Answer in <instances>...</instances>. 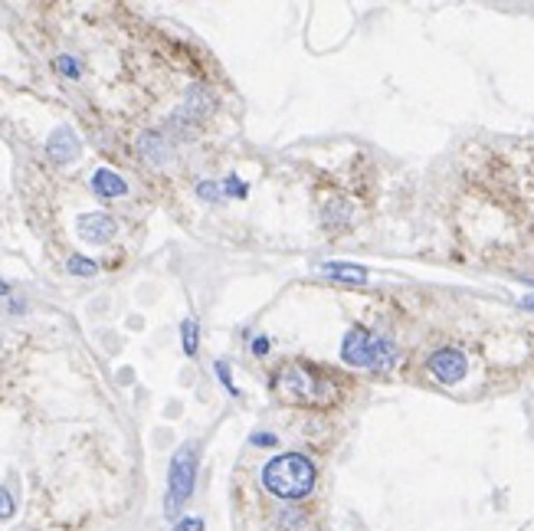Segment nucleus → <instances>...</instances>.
Instances as JSON below:
<instances>
[{
	"instance_id": "1",
	"label": "nucleus",
	"mask_w": 534,
	"mask_h": 531,
	"mask_svg": "<svg viewBox=\"0 0 534 531\" xmlns=\"http://www.w3.org/2000/svg\"><path fill=\"white\" fill-rule=\"evenodd\" d=\"M262 486L279 499H305L315 488V463L302 453H282L262 469Z\"/></svg>"
},
{
	"instance_id": "2",
	"label": "nucleus",
	"mask_w": 534,
	"mask_h": 531,
	"mask_svg": "<svg viewBox=\"0 0 534 531\" xmlns=\"http://www.w3.org/2000/svg\"><path fill=\"white\" fill-rule=\"evenodd\" d=\"M341 358L354 368H371V371H387L396 361V347L390 338L371 335L367 328H351L341 341Z\"/></svg>"
},
{
	"instance_id": "3",
	"label": "nucleus",
	"mask_w": 534,
	"mask_h": 531,
	"mask_svg": "<svg viewBox=\"0 0 534 531\" xmlns=\"http://www.w3.org/2000/svg\"><path fill=\"white\" fill-rule=\"evenodd\" d=\"M193 482H197V449L187 443L174 453L171 472H168V499H164V511H168L171 518L184 509V502L193 495Z\"/></svg>"
},
{
	"instance_id": "4",
	"label": "nucleus",
	"mask_w": 534,
	"mask_h": 531,
	"mask_svg": "<svg viewBox=\"0 0 534 531\" xmlns=\"http://www.w3.org/2000/svg\"><path fill=\"white\" fill-rule=\"evenodd\" d=\"M429 371L443 384H459L466 377V371H469V361H466V354H462L459 347H439V351H433V358H429Z\"/></svg>"
},
{
	"instance_id": "5",
	"label": "nucleus",
	"mask_w": 534,
	"mask_h": 531,
	"mask_svg": "<svg viewBox=\"0 0 534 531\" xmlns=\"http://www.w3.org/2000/svg\"><path fill=\"white\" fill-rule=\"evenodd\" d=\"M79 138H75V131L69 128V125H59V128L46 138V154L53 158L56 164H69V161H75L79 158Z\"/></svg>"
},
{
	"instance_id": "6",
	"label": "nucleus",
	"mask_w": 534,
	"mask_h": 531,
	"mask_svg": "<svg viewBox=\"0 0 534 531\" xmlns=\"http://www.w3.org/2000/svg\"><path fill=\"white\" fill-rule=\"evenodd\" d=\"M75 227H79V237L86 243H96V246H102V243L115 237V220L108 214H82Z\"/></svg>"
},
{
	"instance_id": "7",
	"label": "nucleus",
	"mask_w": 534,
	"mask_h": 531,
	"mask_svg": "<svg viewBox=\"0 0 534 531\" xmlns=\"http://www.w3.org/2000/svg\"><path fill=\"white\" fill-rule=\"evenodd\" d=\"M92 190H96L98 197L112 200V197H121V194H125V190H128V184L121 181V174L108 171V167H98V171L92 174Z\"/></svg>"
},
{
	"instance_id": "8",
	"label": "nucleus",
	"mask_w": 534,
	"mask_h": 531,
	"mask_svg": "<svg viewBox=\"0 0 534 531\" xmlns=\"http://www.w3.org/2000/svg\"><path fill=\"white\" fill-rule=\"evenodd\" d=\"M321 272L338 282H367V269L364 266H351V262H325Z\"/></svg>"
},
{
	"instance_id": "9",
	"label": "nucleus",
	"mask_w": 534,
	"mask_h": 531,
	"mask_svg": "<svg viewBox=\"0 0 534 531\" xmlns=\"http://www.w3.org/2000/svg\"><path fill=\"white\" fill-rule=\"evenodd\" d=\"M138 148H141V154H144L148 161H154V164H164V161H168V144H164V138H161L158 131H148V135H141V138H138Z\"/></svg>"
},
{
	"instance_id": "10",
	"label": "nucleus",
	"mask_w": 534,
	"mask_h": 531,
	"mask_svg": "<svg viewBox=\"0 0 534 531\" xmlns=\"http://www.w3.org/2000/svg\"><path fill=\"white\" fill-rule=\"evenodd\" d=\"M181 338H184V354H197V322L193 318H187L181 325Z\"/></svg>"
},
{
	"instance_id": "11",
	"label": "nucleus",
	"mask_w": 534,
	"mask_h": 531,
	"mask_svg": "<svg viewBox=\"0 0 534 531\" xmlns=\"http://www.w3.org/2000/svg\"><path fill=\"white\" fill-rule=\"evenodd\" d=\"M69 272H73V276H96L98 266L92 260H86V256H73V260H69Z\"/></svg>"
},
{
	"instance_id": "12",
	"label": "nucleus",
	"mask_w": 534,
	"mask_h": 531,
	"mask_svg": "<svg viewBox=\"0 0 534 531\" xmlns=\"http://www.w3.org/2000/svg\"><path fill=\"white\" fill-rule=\"evenodd\" d=\"M13 511H17V502H13L10 488L0 486V521H10V518H13Z\"/></svg>"
},
{
	"instance_id": "13",
	"label": "nucleus",
	"mask_w": 534,
	"mask_h": 531,
	"mask_svg": "<svg viewBox=\"0 0 534 531\" xmlns=\"http://www.w3.org/2000/svg\"><path fill=\"white\" fill-rule=\"evenodd\" d=\"M197 197H200V200H210V204H216V200L223 197V187H220V184H210V181H203V184H197Z\"/></svg>"
},
{
	"instance_id": "14",
	"label": "nucleus",
	"mask_w": 534,
	"mask_h": 531,
	"mask_svg": "<svg viewBox=\"0 0 534 531\" xmlns=\"http://www.w3.org/2000/svg\"><path fill=\"white\" fill-rule=\"evenodd\" d=\"M214 371H216V377H220V384H223L226 391H230V394H233V397H236V394H239V391H236V384H233V374H230V364H226V361H216V364H214Z\"/></svg>"
},
{
	"instance_id": "15",
	"label": "nucleus",
	"mask_w": 534,
	"mask_h": 531,
	"mask_svg": "<svg viewBox=\"0 0 534 531\" xmlns=\"http://www.w3.org/2000/svg\"><path fill=\"white\" fill-rule=\"evenodd\" d=\"M56 69H59L63 76H69V79H79V73H82L73 56H59V59H56Z\"/></svg>"
},
{
	"instance_id": "16",
	"label": "nucleus",
	"mask_w": 534,
	"mask_h": 531,
	"mask_svg": "<svg viewBox=\"0 0 534 531\" xmlns=\"http://www.w3.org/2000/svg\"><path fill=\"white\" fill-rule=\"evenodd\" d=\"M174 531H203V518H197V515H191V518H181L177 525H174Z\"/></svg>"
},
{
	"instance_id": "17",
	"label": "nucleus",
	"mask_w": 534,
	"mask_h": 531,
	"mask_svg": "<svg viewBox=\"0 0 534 531\" xmlns=\"http://www.w3.org/2000/svg\"><path fill=\"white\" fill-rule=\"evenodd\" d=\"M226 194H236V197H246V187L239 184V181H236V177H230V181H226Z\"/></svg>"
},
{
	"instance_id": "18",
	"label": "nucleus",
	"mask_w": 534,
	"mask_h": 531,
	"mask_svg": "<svg viewBox=\"0 0 534 531\" xmlns=\"http://www.w3.org/2000/svg\"><path fill=\"white\" fill-rule=\"evenodd\" d=\"M253 446H276V436L272 433H256L253 436Z\"/></svg>"
},
{
	"instance_id": "19",
	"label": "nucleus",
	"mask_w": 534,
	"mask_h": 531,
	"mask_svg": "<svg viewBox=\"0 0 534 531\" xmlns=\"http://www.w3.org/2000/svg\"><path fill=\"white\" fill-rule=\"evenodd\" d=\"M253 351H256V354H266V351H269V341H266V338H256V341H253Z\"/></svg>"
},
{
	"instance_id": "20",
	"label": "nucleus",
	"mask_w": 534,
	"mask_h": 531,
	"mask_svg": "<svg viewBox=\"0 0 534 531\" xmlns=\"http://www.w3.org/2000/svg\"><path fill=\"white\" fill-rule=\"evenodd\" d=\"M521 305H524V308H531V312H534V295H524V299H521Z\"/></svg>"
},
{
	"instance_id": "21",
	"label": "nucleus",
	"mask_w": 534,
	"mask_h": 531,
	"mask_svg": "<svg viewBox=\"0 0 534 531\" xmlns=\"http://www.w3.org/2000/svg\"><path fill=\"white\" fill-rule=\"evenodd\" d=\"M0 295H7V282H0Z\"/></svg>"
}]
</instances>
